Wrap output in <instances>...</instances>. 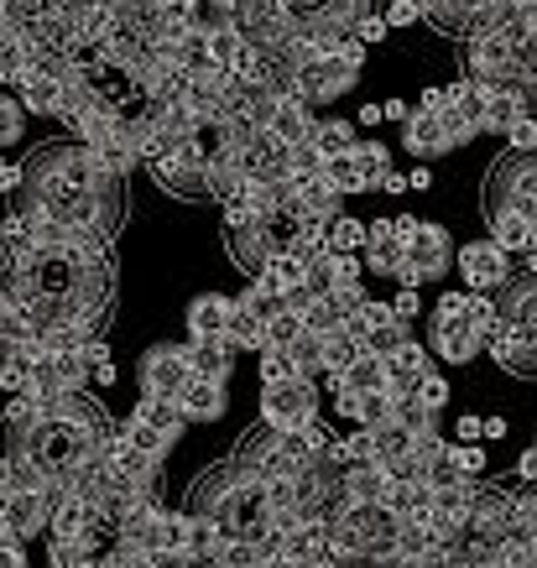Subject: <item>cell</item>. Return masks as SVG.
<instances>
[{
    "instance_id": "cell-58",
    "label": "cell",
    "mask_w": 537,
    "mask_h": 568,
    "mask_svg": "<svg viewBox=\"0 0 537 568\" xmlns=\"http://www.w3.org/2000/svg\"><path fill=\"white\" fill-rule=\"evenodd\" d=\"M355 125H382V104H361V110H355Z\"/></svg>"
},
{
    "instance_id": "cell-1",
    "label": "cell",
    "mask_w": 537,
    "mask_h": 568,
    "mask_svg": "<svg viewBox=\"0 0 537 568\" xmlns=\"http://www.w3.org/2000/svg\"><path fill=\"white\" fill-rule=\"evenodd\" d=\"M21 209H37L42 220L63 224L89 241H110L125 214V178H115L84 141H42L21 162Z\"/></svg>"
},
{
    "instance_id": "cell-42",
    "label": "cell",
    "mask_w": 537,
    "mask_h": 568,
    "mask_svg": "<svg viewBox=\"0 0 537 568\" xmlns=\"http://www.w3.org/2000/svg\"><path fill=\"white\" fill-rule=\"evenodd\" d=\"M438 125H444V146H449V152H459V146H469V141L480 136V125L469 121L465 110H444V115H438Z\"/></svg>"
},
{
    "instance_id": "cell-48",
    "label": "cell",
    "mask_w": 537,
    "mask_h": 568,
    "mask_svg": "<svg viewBox=\"0 0 537 568\" xmlns=\"http://www.w3.org/2000/svg\"><path fill=\"white\" fill-rule=\"evenodd\" d=\"M392 313H397L402 324H413L417 313H423V293H413V287H397V297H392Z\"/></svg>"
},
{
    "instance_id": "cell-13",
    "label": "cell",
    "mask_w": 537,
    "mask_h": 568,
    "mask_svg": "<svg viewBox=\"0 0 537 568\" xmlns=\"http://www.w3.org/2000/svg\"><path fill=\"white\" fill-rule=\"evenodd\" d=\"M533 115V94L517 84H490L480 89V136H506V125Z\"/></svg>"
},
{
    "instance_id": "cell-34",
    "label": "cell",
    "mask_w": 537,
    "mask_h": 568,
    "mask_svg": "<svg viewBox=\"0 0 537 568\" xmlns=\"http://www.w3.org/2000/svg\"><path fill=\"white\" fill-rule=\"evenodd\" d=\"M361 141V131H355V121H318V131H313V146H318V156L330 162V156H349V146Z\"/></svg>"
},
{
    "instance_id": "cell-29",
    "label": "cell",
    "mask_w": 537,
    "mask_h": 568,
    "mask_svg": "<svg viewBox=\"0 0 537 568\" xmlns=\"http://www.w3.org/2000/svg\"><path fill=\"white\" fill-rule=\"evenodd\" d=\"M11 94L27 104V115H58V104H63V84L48 79V73H21Z\"/></svg>"
},
{
    "instance_id": "cell-21",
    "label": "cell",
    "mask_w": 537,
    "mask_h": 568,
    "mask_svg": "<svg viewBox=\"0 0 537 568\" xmlns=\"http://www.w3.org/2000/svg\"><path fill=\"white\" fill-rule=\"evenodd\" d=\"M178 407H183V417L189 423H220L230 407V386L225 381H204L193 376L189 386H183V396H178Z\"/></svg>"
},
{
    "instance_id": "cell-39",
    "label": "cell",
    "mask_w": 537,
    "mask_h": 568,
    "mask_svg": "<svg viewBox=\"0 0 537 568\" xmlns=\"http://www.w3.org/2000/svg\"><path fill=\"white\" fill-rule=\"evenodd\" d=\"M340 324H345V308H340L334 297H313L308 308H303V334H313V339L334 334Z\"/></svg>"
},
{
    "instance_id": "cell-11",
    "label": "cell",
    "mask_w": 537,
    "mask_h": 568,
    "mask_svg": "<svg viewBox=\"0 0 537 568\" xmlns=\"http://www.w3.org/2000/svg\"><path fill=\"white\" fill-rule=\"evenodd\" d=\"M152 178L173 193V199H209V168L193 156V146H178V152L156 156Z\"/></svg>"
},
{
    "instance_id": "cell-33",
    "label": "cell",
    "mask_w": 537,
    "mask_h": 568,
    "mask_svg": "<svg viewBox=\"0 0 537 568\" xmlns=\"http://www.w3.org/2000/svg\"><path fill=\"white\" fill-rule=\"evenodd\" d=\"M444 475H454V480H480L486 475V444H454L444 448Z\"/></svg>"
},
{
    "instance_id": "cell-12",
    "label": "cell",
    "mask_w": 537,
    "mask_h": 568,
    "mask_svg": "<svg viewBox=\"0 0 537 568\" xmlns=\"http://www.w3.org/2000/svg\"><path fill=\"white\" fill-rule=\"evenodd\" d=\"M52 490H17V496L0 506V521H6V532L27 542V537H48V521H52Z\"/></svg>"
},
{
    "instance_id": "cell-51",
    "label": "cell",
    "mask_w": 537,
    "mask_h": 568,
    "mask_svg": "<svg viewBox=\"0 0 537 568\" xmlns=\"http://www.w3.org/2000/svg\"><path fill=\"white\" fill-rule=\"evenodd\" d=\"M17 193H21V162L0 156V199H17Z\"/></svg>"
},
{
    "instance_id": "cell-40",
    "label": "cell",
    "mask_w": 537,
    "mask_h": 568,
    "mask_svg": "<svg viewBox=\"0 0 537 568\" xmlns=\"http://www.w3.org/2000/svg\"><path fill=\"white\" fill-rule=\"evenodd\" d=\"M21 136H27V104H21L11 89H0V152L17 146Z\"/></svg>"
},
{
    "instance_id": "cell-8",
    "label": "cell",
    "mask_w": 537,
    "mask_h": 568,
    "mask_svg": "<svg viewBox=\"0 0 537 568\" xmlns=\"http://www.w3.org/2000/svg\"><path fill=\"white\" fill-rule=\"evenodd\" d=\"M486 204L521 209V214L537 224V152H533V156H511V152H506L501 162L490 168Z\"/></svg>"
},
{
    "instance_id": "cell-44",
    "label": "cell",
    "mask_w": 537,
    "mask_h": 568,
    "mask_svg": "<svg viewBox=\"0 0 537 568\" xmlns=\"http://www.w3.org/2000/svg\"><path fill=\"white\" fill-rule=\"evenodd\" d=\"M506 146H511V156H533L537 152V115H521V121L506 125Z\"/></svg>"
},
{
    "instance_id": "cell-55",
    "label": "cell",
    "mask_w": 537,
    "mask_h": 568,
    "mask_svg": "<svg viewBox=\"0 0 537 568\" xmlns=\"http://www.w3.org/2000/svg\"><path fill=\"white\" fill-rule=\"evenodd\" d=\"M382 121H392V125H407V121H413L407 100H382Z\"/></svg>"
},
{
    "instance_id": "cell-43",
    "label": "cell",
    "mask_w": 537,
    "mask_h": 568,
    "mask_svg": "<svg viewBox=\"0 0 537 568\" xmlns=\"http://www.w3.org/2000/svg\"><path fill=\"white\" fill-rule=\"evenodd\" d=\"M324 183H330L334 193H340V199H349V193H361V183H355V168H349V156H330V162H324Z\"/></svg>"
},
{
    "instance_id": "cell-24",
    "label": "cell",
    "mask_w": 537,
    "mask_h": 568,
    "mask_svg": "<svg viewBox=\"0 0 537 568\" xmlns=\"http://www.w3.org/2000/svg\"><path fill=\"white\" fill-rule=\"evenodd\" d=\"M125 423H136V428L156 433V438H168V444L189 428L183 407H178V402H168V396H136V407H131V417H125Z\"/></svg>"
},
{
    "instance_id": "cell-62",
    "label": "cell",
    "mask_w": 537,
    "mask_h": 568,
    "mask_svg": "<svg viewBox=\"0 0 537 568\" xmlns=\"http://www.w3.org/2000/svg\"><path fill=\"white\" fill-rule=\"evenodd\" d=\"M521 27H527V37H533V42H537V6H533V11H527V17H521Z\"/></svg>"
},
{
    "instance_id": "cell-60",
    "label": "cell",
    "mask_w": 537,
    "mask_h": 568,
    "mask_svg": "<svg viewBox=\"0 0 537 568\" xmlns=\"http://www.w3.org/2000/svg\"><path fill=\"white\" fill-rule=\"evenodd\" d=\"M382 193H407V178L392 173V178H386V189H382Z\"/></svg>"
},
{
    "instance_id": "cell-57",
    "label": "cell",
    "mask_w": 537,
    "mask_h": 568,
    "mask_svg": "<svg viewBox=\"0 0 537 568\" xmlns=\"http://www.w3.org/2000/svg\"><path fill=\"white\" fill-rule=\"evenodd\" d=\"M434 189V173H428V168H413V173H407V193H428Z\"/></svg>"
},
{
    "instance_id": "cell-54",
    "label": "cell",
    "mask_w": 537,
    "mask_h": 568,
    "mask_svg": "<svg viewBox=\"0 0 537 568\" xmlns=\"http://www.w3.org/2000/svg\"><path fill=\"white\" fill-rule=\"evenodd\" d=\"M0 568H32L27 564V548L21 542H0Z\"/></svg>"
},
{
    "instance_id": "cell-7",
    "label": "cell",
    "mask_w": 537,
    "mask_h": 568,
    "mask_svg": "<svg viewBox=\"0 0 537 568\" xmlns=\"http://www.w3.org/2000/svg\"><path fill=\"white\" fill-rule=\"evenodd\" d=\"M454 272L465 276V293H506L511 282H517V266H511V256H506L501 245L490 241H469L454 251Z\"/></svg>"
},
{
    "instance_id": "cell-49",
    "label": "cell",
    "mask_w": 537,
    "mask_h": 568,
    "mask_svg": "<svg viewBox=\"0 0 537 568\" xmlns=\"http://www.w3.org/2000/svg\"><path fill=\"white\" fill-rule=\"evenodd\" d=\"M506 480H517V485H537V444L533 448H521L517 454V465H511V475Z\"/></svg>"
},
{
    "instance_id": "cell-14",
    "label": "cell",
    "mask_w": 537,
    "mask_h": 568,
    "mask_svg": "<svg viewBox=\"0 0 537 568\" xmlns=\"http://www.w3.org/2000/svg\"><path fill=\"white\" fill-rule=\"evenodd\" d=\"M266 131L282 141V146H303V141H313V131H318V110H313L303 94H282V100H272V115H266Z\"/></svg>"
},
{
    "instance_id": "cell-53",
    "label": "cell",
    "mask_w": 537,
    "mask_h": 568,
    "mask_svg": "<svg viewBox=\"0 0 537 568\" xmlns=\"http://www.w3.org/2000/svg\"><path fill=\"white\" fill-rule=\"evenodd\" d=\"M204 6H209V11H214L220 21H241L251 0H204Z\"/></svg>"
},
{
    "instance_id": "cell-16",
    "label": "cell",
    "mask_w": 537,
    "mask_h": 568,
    "mask_svg": "<svg viewBox=\"0 0 537 568\" xmlns=\"http://www.w3.org/2000/svg\"><path fill=\"white\" fill-rule=\"evenodd\" d=\"M486 224H490V241L501 245L506 256H527L537 245V224L521 214V209H506V204H486Z\"/></svg>"
},
{
    "instance_id": "cell-41",
    "label": "cell",
    "mask_w": 537,
    "mask_h": 568,
    "mask_svg": "<svg viewBox=\"0 0 537 568\" xmlns=\"http://www.w3.org/2000/svg\"><path fill=\"white\" fill-rule=\"evenodd\" d=\"M297 339H303V313L282 308V313H272V318H266V349H282V355H287Z\"/></svg>"
},
{
    "instance_id": "cell-25",
    "label": "cell",
    "mask_w": 537,
    "mask_h": 568,
    "mask_svg": "<svg viewBox=\"0 0 537 568\" xmlns=\"http://www.w3.org/2000/svg\"><path fill=\"white\" fill-rule=\"evenodd\" d=\"M183 355H189V371L204 381H225L230 386V371H235V349L225 345V339H189L183 345Z\"/></svg>"
},
{
    "instance_id": "cell-5",
    "label": "cell",
    "mask_w": 537,
    "mask_h": 568,
    "mask_svg": "<svg viewBox=\"0 0 537 568\" xmlns=\"http://www.w3.org/2000/svg\"><path fill=\"white\" fill-rule=\"evenodd\" d=\"M365 73V48L361 42H349L345 52H330V58H308V63H297V94L308 104H334L345 100L349 89L361 84Z\"/></svg>"
},
{
    "instance_id": "cell-4",
    "label": "cell",
    "mask_w": 537,
    "mask_h": 568,
    "mask_svg": "<svg viewBox=\"0 0 537 568\" xmlns=\"http://www.w3.org/2000/svg\"><path fill=\"white\" fill-rule=\"evenodd\" d=\"M454 251L459 245L449 241V230L438 220H417L413 235L402 241V266L392 272V282L397 287H413V293H423L428 282H438V276L454 266Z\"/></svg>"
},
{
    "instance_id": "cell-50",
    "label": "cell",
    "mask_w": 537,
    "mask_h": 568,
    "mask_svg": "<svg viewBox=\"0 0 537 568\" xmlns=\"http://www.w3.org/2000/svg\"><path fill=\"white\" fill-rule=\"evenodd\" d=\"M480 438H486V417L465 413L459 423H454V444H480Z\"/></svg>"
},
{
    "instance_id": "cell-61",
    "label": "cell",
    "mask_w": 537,
    "mask_h": 568,
    "mask_svg": "<svg viewBox=\"0 0 537 568\" xmlns=\"http://www.w3.org/2000/svg\"><path fill=\"white\" fill-rule=\"evenodd\" d=\"M521 276H537V245L527 251V256H521Z\"/></svg>"
},
{
    "instance_id": "cell-63",
    "label": "cell",
    "mask_w": 537,
    "mask_h": 568,
    "mask_svg": "<svg viewBox=\"0 0 537 568\" xmlns=\"http://www.w3.org/2000/svg\"><path fill=\"white\" fill-rule=\"evenodd\" d=\"M141 6H152V11H168V0H141Z\"/></svg>"
},
{
    "instance_id": "cell-17",
    "label": "cell",
    "mask_w": 537,
    "mask_h": 568,
    "mask_svg": "<svg viewBox=\"0 0 537 568\" xmlns=\"http://www.w3.org/2000/svg\"><path fill=\"white\" fill-rule=\"evenodd\" d=\"M225 345L235 349V355H261L266 349V313L251 303V297H235L230 303V328H225Z\"/></svg>"
},
{
    "instance_id": "cell-3",
    "label": "cell",
    "mask_w": 537,
    "mask_h": 568,
    "mask_svg": "<svg viewBox=\"0 0 537 568\" xmlns=\"http://www.w3.org/2000/svg\"><path fill=\"white\" fill-rule=\"evenodd\" d=\"M428 355H438L444 365H469L475 355H486L480 328L469 324V293H444L438 308L428 313Z\"/></svg>"
},
{
    "instance_id": "cell-46",
    "label": "cell",
    "mask_w": 537,
    "mask_h": 568,
    "mask_svg": "<svg viewBox=\"0 0 537 568\" xmlns=\"http://www.w3.org/2000/svg\"><path fill=\"white\" fill-rule=\"evenodd\" d=\"M382 17L392 32H397V27H423V6H417V0H386Z\"/></svg>"
},
{
    "instance_id": "cell-28",
    "label": "cell",
    "mask_w": 537,
    "mask_h": 568,
    "mask_svg": "<svg viewBox=\"0 0 537 568\" xmlns=\"http://www.w3.org/2000/svg\"><path fill=\"white\" fill-rule=\"evenodd\" d=\"M386 475L382 465H349L345 480H340V490H345V506H382L386 500Z\"/></svg>"
},
{
    "instance_id": "cell-6",
    "label": "cell",
    "mask_w": 537,
    "mask_h": 568,
    "mask_svg": "<svg viewBox=\"0 0 537 568\" xmlns=\"http://www.w3.org/2000/svg\"><path fill=\"white\" fill-rule=\"evenodd\" d=\"M318 381H277V386H261V423L277 433H297L318 423Z\"/></svg>"
},
{
    "instance_id": "cell-31",
    "label": "cell",
    "mask_w": 537,
    "mask_h": 568,
    "mask_svg": "<svg viewBox=\"0 0 537 568\" xmlns=\"http://www.w3.org/2000/svg\"><path fill=\"white\" fill-rule=\"evenodd\" d=\"M402 146L413 156H444L449 146H444V125H438V115H428V110H413V121L402 125Z\"/></svg>"
},
{
    "instance_id": "cell-56",
    "label": "cell",
    "mask_w": 537,
    "mask_h": 568,
    "mask_svg": "<svg viewBox=\"0 0 537 568\" xmlns=\"http://www.w3.org/2000/svg\"><path fill=\"white\" fill-rule=\"evenodd\" d=\"M152 564H156V568H199L189 552H152Z\"/></svg>"
},
{
    "instance_id": "cell-10",
    "label": "cell",
    "mask_w": 537,
    "mask_h": 568,
    "mask_svg": "<svg viewBox=\"0 0 537 568\" xmlns=\"http://www.w3.org/2000/svg\"><path fill=\"white\" fill-rule=\"evenodd\" d=\"M465 79L469 84H511V37L490 32V37H469L465 42Z\"/></svg>"
},
{
    "instance_id": "cell-52",
    "label": "cell",
    "mask_w": 537,
    "mask_h": 568,
    "mask_svg": "<svg viewBox=\"0 0 537 568\" xmlns=\"http://www.w3.org/2000/svg\"><path fill=\"white\" fill-rule=\"evenodd\" d=\"M199 11H204V0H168L162 17L168 21H199Z\"/></svg>"
},
{
    "instance_id": "cell-2",
    "label": "cell",
    "mask_w": 537,
    "mask_h": 568,
    "mask_svg": "<svg viewBox=\"0 0 537 568\" xmlns=\"http://www.w3.org/2000/svg\"><path fill=\"white\" fill-rule=\"evenodd\" d=\"M193 511L220 527V537H241V542H261L266 537V485L256 469H245L241 459L214 465L204 480L193 485Z\"/></svg>"
},
{
    "instance_id": "cell-19",
    "label": "cell",
    "mask_w": 537,
    "mask_h": 568,
    "mask_svg": "<svg viewBox=\"0 0 537 568\" xmlns=\"http://www.w3.org/2000/svg\"><path fill=\"white\" fill-rule=\"evenodd\" d=\"M349 168H355L361 193H382L386 178L397 173V168H392V146H386V141H371V136H361L349 146Z\"/></svg>"
},
{
    "instance_id": "cell-37",
    "label": "cell",
    "mask_w": 537,
    "mask_h": 568,
    "mask_svg": "<svg viewBox=\"0 0 537 568\" xmlns=\"http://www.w3.org/2000/svg\"><path fill=\"white\" fill-rule=\"evenodd\" d=\"M318 355H324V376H340V371L361 355V339H349L345 324H340L334 334H324V339H318Z\"/></svg>"
},
{
    "instance_id": "cell-18",
    "label": "cell",
    "mask_w": 537,
    "mask_h": 568,
    "mask_svg": "<svg viewBox=\"0 0 537 568\" xmlns=\"http://www.w3.org/2000/svg\"><path fill=\"white\" fill-rule=\"evenodd\" d=\"M230 303L235 297L225 293H199L183 308V328H189V339H225V328H230Z\"/></svg>"
},
{
    "instance_id": "cell-20",
    "label": "cell",
    "mask_w": 537,
    "mask_h": 568,
    "mask_svg": "<svg viewBox=\"0 0 537 568\" xmlns=\"http://www.w3.org/2000/svg\"><path fill=\"white\" fill-rule=\"evenodd\" d=\"M361 266L376 276H392L402 266V235L392 220H371L365 224V251H361Z\"/></svg>"
},
{
    "instance_id": "cell-26",
    "label": "cell",
    "mask_w": 537,
    "mask_h": 568,
    "mask_svg": "<svg viewBox=\"0 0 537 568\" xmlns=\"http://www.w3.org/2000/svg\"><path fill=\"white\" fill-rule=\"evenodd\" d=\"M204 52H209V63L214 69H241V58L251 48H245V37H241V27L235 21H204Z\"/></svg>"
},
{
    "instance_id": "cell-45",
    "label": "cell",
    "mask_w": 537,
    "mask_h": 568,
    "mask_svg": "<svg viewBox=\"0 0 537 568\" xmlns=\"http://www.w3.org/2000/svg\"><path fill=\"white\" fill-rule=\"evenodd\" d=\"M256 371H261V386H277V381H293V361L282 349H261L256 355Z\"/></svg>"
},
{
    "instance_id": "cell-32",
    "label": "cell",
    "mask_w": 537,
    "mask_h": 568,
    "mask_svg": "<svg viewBox=\"0 0 537 568\" xmlns=\"http://www.w3.org/2000/svg\"><path fill=\"white\" fill-rule=\"evenodd\" d=\"M220 542H225V537H220V527H214V521L199 517V511H183V552H189L193 564L209 568V558L220 552Z\"/></svg>"
},
{
    "instance_id": "cell-22",
    "label": "cell",
    "mask_w": 537,
    "mask_h": 568,
    "mask_svg": "<svg viewBox=\"0 0 537 568\" xmlns=\"http://www.w3.org/2000/svg\"><path fill=\"white\" fill-rule=\"evenodd\" d=\"M486 355L501 365L506 376H537V345H533V339H521L517 328L496 324V334H490Z\"/></svg>"
},
{
    "instance_id": "cell-64",
    "label": "cell",
    "mask_w": 537,
    "mask_h": 568,
    "mask_svg": "<svg viewBox=\"0 0 537 568\" xmlns=\"http://www.w3.org/2000/svg\"><path fill=\"white\" fill-rule=\"evenodd\" d=\"M533 444H537V438H533Z\"/></svg>"
},
{
    "instance_id": "cell-30",
    "label": "cell",
    "mask_w": 537,
    "mask_h": 568,
    "mask_svg": "<svg viewBox=\"0 0 537 568\" xmlns=\"http://www.w3.org/2000/svg\"><path fill=\"white\" fill-rule=\"evenodd\" d=\"M423 371H434V355H428V345H417V339H407V345H397L386 355V386H397V392H407Z\"/></svg>"
},
{
    "instance_id": "cell-36",
    "label": "cell",
    "mask_w": 537,
    "mask_h": 568,
    "mask_svg": "<svg viewBox=\"0 0 537 568\" xmlns=\"http://www.w3.org/2000/svg\"><path fill=\"white\" fill-rule=\"evenodd\" d=\"M407 396H413V402H417V407H428V413H444V407H449V376H444V371H438V365H434V371H423V376H417L413 381V386H407Z\"/></svg>"
},
{
    "instance_id": "cell-59",
    "label": "cell",
    "mask_w": 537,
    "mask_h": 568,
    "mask_svg": "<svg viewBox=\"0 0 537 568\" xmlns=\"http://www.w3.org/2000/svg\"><path fill=\"white\" fill-rule=\"evenodd\" d=\"M486 438H506V417H486Z\"/></svg>"
},
{
    "instance_id": "cell-38",
    "label": "cell",
    "mask_w": 537,
    "mask_h": 568,
    "mask_svg": "<svg viewBox=\"0 0 537 568\" xmlns=\"http://www.w3.org/2000/svg\"><path fill=\"white\" fill-rule=\"evenodd\" d=\"M266 564V548L261 542H241V537H225L220 552L209 558V568H261Z\"/></svg>"
},
{
    "instance_id": "cell-23",
    "label": "cell",
    "mask_w": 537,
    "mask_h": 568,
    "mask_svg": "<svg viewBox=\"0 0 537 568\" xmlns=\"http://www.w3.org/2000/svg\"><path fill=\"white\" fill-rule=\"evenodd\" d=\"M225 251L245 276H256L266 266V241H261V220H225Z\"/></svg>"
},
{
    "instance_id": "cell-15",
    "label": "cell",
    "mask_w": 537,
    "mask_h": 568,
    "mask_svg": "<svg viewBox=\"0 0 537 568\" xmlns=\"http://www.w3.org/2000/svg\"><path fill=\"white\" fill-rule=\"evenodd\" d=\"M397 396V386H386V392H334V413L345 417L349 428H382V423H392Z\"/></svg>"
},
{
    "instance_id": "cell-9",
    "label": "cell",
    "mask_w": 537,
    "mask_h": 568,
    "mask_svg": "<svg viewBox=\"0 0 537 568\" xmlns=\"http://www.w3.org/2000/svg\"><path fill=\"white\" fill-rule=\"evenodd\" d=\"M189 381H193V371H189V355H183V345H152L136 361L141 396H168V402H178Z\"/></svg>"
},
{
    "instance_id": "cell-47",
    "label": "cell",
    "mask_w": 537,
    "mask_h": 568,
    "mask_svg": "<svg viewBox=\"0 0 537 568\" xmlns=\"http://www.w3.org/2000/svg\"><path fill=\"white\" fill-rule=\"evenodd\" d=\"M386 37H392V27H386L382 11H371V17L355 21V42H361V48H376V42H386Z\"/></svg>"
},
{
    "instance_id": "cell-27",
    "label": "cell",
    "mask_w": 537,
    "mask_h": 568,
    "mask_svg": "<svg viewBox=\"0 0 537 568\" xmlns=\"http://www.w3.org/2000/svg\"><path fill=\"white\" fill-rule=\"evenodd\" d=\"M324 381H330V396L334 392H386V361H376V355L361 349L340 376H324Z\"/></svg>"
},
{
    "instance_id": "cell-35",
    "label": "cell",
    "mask_w": 537,
    "mask_h": 568,
    "mask_svg": "<svg viewBox=\"0 0 537 568\" xmlns=\"http://www.w3.org/2000/svg\"><path fill=\"white\" fill-rule=\"evenodd\" d=\"M324 245H330V256H361L365 251V220L340 214V220L324 230Z\"/></svg>"
}]
</instances>
